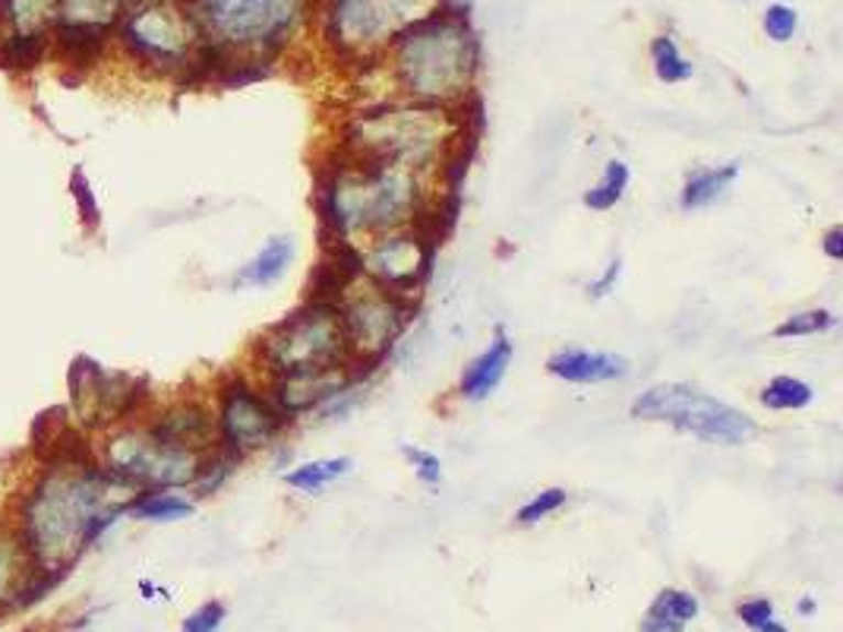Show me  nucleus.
Returning a JSON list of instances; mask_svg holds the SVG:
<instances>
[{
    "label": "nucleus",
    "mask_w": 843,
    "mask_h": 632,
    "mask_svg": "<svg viewBox=\"0 0 843 632\" xmlns=\"http://www.w3.org/2000/svg\"><path fill=\"white\" fill-rule=\"evenodd\" d=\"M136 493V487L98 459L42 468L35 484L23 493L17 535L42 569L67 576L83 551L121 519Z\"/></svg>",
    "instance_id": "nucleus-1"
},
{
    "label": "nucleus",
    "mask_w": 843,
    "mask_h": 632,
    "mask_svg": "<svg viewBox=\"0 0 843 632\" xmlns=\"http://www.w3.org/2000/svg\"><path fill=\"white\" fill-rule=\"evenodd\" d=\"M316 209L336 241L354 243V235L370 241L427 219L430 190L424 171L338 152L336 165L319 174Z\"/></svg>",
    "instance_id": "nucleus-2"
},
{
    "label": "nucleus",
    "mask_w": 843,
    "mask_h": 632,
    "mask_svg": "<svg viewBox=\"0 0 843 632\" xmlns=\"http://www.w3.org/2000/svg\"><path fill=\"white\" fill-rule=\"evenodd\" d=\"M398 86L424 105H464L474 96L481 45L458 10L436 7L392 42Z\"/></svg>",
    "instance_id": "nucleus-3"
},
{
    "label": "nucleus",
    "mask_w": 843,
    "mask_h": 632,
    "mask_svg": "<svg viewBox=\"0 0 843 632\" xmlns=\"http://www.w3.org/2000/svg\"><path fill=\"white\" fill-rule=\"evenodd\" d=\"M464 137L468 130L461 127V118L452 115V108L414 101L358 115L344 130L341 152L427 174L442 168L449 152Z\"/></svg>",
    "instance_id": "nucleus-4"
},
{
    "label": "nucleus",
    "mask_w": 843,
    "mask_h": 632,
    "mask_svg": "<svg viewBox=\"0 0 843 632\" xmlns=\"http://www.w3.org/2000/svg\"><path fill=\"white\" fill-rule=\"evenodd\" d=\"M256 358L269 380L354 364L338 307L316 301H307L300 310L263 333L256 341Z\"/></svg>",
    "instance_id": "nucleus-5"
},
{
    "label": "nucleus",
    "mask_w": 843,
    "mask_h": 632,
    "mask_svg": "<svg viewBox=\"0 0 843 632\" xmlns=\"http://www.w3.org/2000/svg\"><path fill=\"white\" fill-rule=\"evenodd\" d=\"M202 39L250 61H272L288 48L304 0H184Z\"/></svg>",
    "instance_id": "nucleus-6"
},
{
    "label": "nucleus",
    "mask_w": 843,
    "mask_h": 632,
    "mask_svg": "<svg viewBox=\"0 0 843 632\" xmlns=\"http://www.w3.org/2000/svg\"><path fill=\"white\" fill-rule=\"evenodd\" d=\"M118 32L127 51L158 74H184L202 32L184 0H123Z\"/></svg>",
    "instance_id": "nucleus-7"
},
{
    "label": "nucleus",
    "mask_w": 843,
    "mask_h": 632,
    "mask_svg": "<svg viewBox=\"0 0 843 632\" xmlns=\"http://www.w3.org/2000/svg\"><path fill=\"white\" fill-rule=\"evenodd\" d=\"M632 417L674 424L704 443H723V446H740L758 434V424L746 412H740L689 383L650 386L632 402Z\"/></svg>",
    "instance_id": "nucleus-8"
},
{
    "label": "nucleus",
    "mask_w": 843,
    "mask_h": 632,
    "mask_svg": "<svg viewBox=\"0 0 843 632\" xmlns=\"http://www.w3.org/2000/svg\"><path fill=\"white\" fill-rule=\"evenodd\" d=\"M206 456L165 446L143 424H121L108 434L98 462L136 490H177L196 484Z\"/></svg>",
    "instance_id": "nucleus-9"
},
{
    "label": "nucleus",
    "mask_w": 843,
    "mask_h": 632,
    "mask_svg": "<svg viewBox=\"0 0 843 632\" xmlns=\"http://www.w3.org/2000/svg\"><path fill=\"white\" fill-rule=\"evenodd\" d=\"M434 10V0H332L326 39L341 54L370 57Z\"/></svg>",
    "instance_id": "nucleus-10"
},
{
    "label": "nucleus",
    "mask_w": 843,
    "mask_h": 632,
    "mask_svg": "<svg viewBox=\"0 0 843 632\" xmlns=\"http://www.w3.org/2000/svg\"><path fill=\"white\" fill-rule=\"evenodd\" d=\"M70 417L89 431H108L130 424V417L143 408L145 383L127 373H111L92 358L79 355L70 364Z\"/></svg>",
    "instance_id": "nucleus-11"
},
{
    "label": "nucleus",
    "mask_w": 843,
    "mask_h": 632,
    "mask_svg": "<svg viewBox=\"0 0 843 632\" xmlns=\"http://www.w3.org/2000/svg\"><path fill=\"white\" fill-rule=\"evenodd\" d=\"M294 417L282 412L272 395L256 386H250L241 377H231L221 383L216 402V427L218 446L231 453L234 459L250 456L256 449H265Z\"/></svg>",
    "instance_id": "nucleus-12"
},
{
    "label": "nucleus",
    "mask_w": 843,
    "mask_h": 632,
    "mask_svg": "<svg viewBox=\"0 0 843 632\" xmlns=\"http://www.w3.org/2000/svg\"><path fill=\"white\" fill-rule=\"evenodd\" d=\"M336 307L344 323V336L351 345L354 364L383 358L398 341V336L408 329L410 314H414V301L386 292L373 282L363 292H354V285H351L338 297Z\"/></svg>",
    "instance_id": "nucleus-13"
},
{
    "label": "nucleus",
    "mask_w": 843,
    "mask_h": 632,
    "mask_svg": "<svg viewBox=\"0 0 843 632\" xmlns=\"http://www.w3.org/2000/svg\"><path fill=\"white\" fill-rule=\"evenodd\" d=\"M436 241L439 238L417 225L376 235L361 250L363 275L380 288L414 301V294L424 288V282L434 269Z\"/></svg>",
    "instance_id": "nucleus-14"
},
{
    "label": "nucleus",
    "mask_w": 843,
    "mask_h": 632,
    "mask_svg": "<svg viewBox=\"0 0 843 632\" xmlns=\"http://www.w3.org/2000/svg\"><path fill=\"white\" fill-rule=\"evenodd\" d=\"M61 573L42 569L17 529H0V608H29L61 585Z\"/></svg>",
    "instance_id": "nucleus-15"
},
{
    "label": "nucleus",
    "mask_w": 843,
    "mask_h": 632,
    "mask_svg": "<svg viewBox=\"0 0 843 632\" xmlns=\"http://www.w3.org/2000/svg\"><path fill=\"white\" fill-rule=\"evenodd\" d=\"M143 427L152 437L162 439L165 446H174V449H187V453H199V456L218 449L216 412L199 399L171 402L152 414Z\"/></svg>",
    "instance_id": "nucleus-16"
},
{
    "label": "nucleus",
    "mask_w": 843,
    "mask_h": 632,
    "mask_svg": "<svg viewBox=\"0 0 843 632\" xmlns=\"http://www.w3.org/2000/svg\"><path fill=\"white\" fill-rule=\"evenodd\" d=\"M547 370L566 380V383H613L628 377V361L610 351H581V348H566L556 351L547 361Z\"/></svg>",
    "instance_id": "nucleus-17"
},
{
    "label": "nucleus",
    "mask_w": 843,
    "mask_h": 632,
    "mask_svg": "<svg viewBox=\"0 0 843 632\" xmlns=\"http://www.w3.org/2000/svg\"><path fill=\"white\" fill-rule=\"evenodd\" d=\"M512 355H515L512 341L506 339L503 329H496V339L490 341V348L464 367L461 383H458L461 399H468V402H483L490 392H496V386H500L503 377H506L508 364H512Z\"/></svg>",
    "instance_id": "nucleus-18"
},
{
    "label": "nucleus",
    "mask_w": 843,
    "mask_h": 632,
    "mask_svg": "<svg viewBox=\"0 0 843 632\" xmlns=\"http://www.w3.org/2000/svg\"><path fill=\"white\" fill-rule=\"evenodd\" d=\"M699 617V598L682 588H664L642 620V632H682Z\"/></svg>",
    "instance_id": "nucleus-19"
},
{
    "label": "nucleus",
    "mask_w": 843,
    "mask_h": 632,
    "mask_svg": "<svg viewBox=\"0 0 843 632\" xmlns=\"http://www.w3.org/2000/svg\"><path fill=\"white\" fill-rule=\"evenodd\" d=\"M740 177V162H730V165H721V168H699L692 171L682 184V194H679V206L686 213L692 209H704L711 203H718L730 187L733 181Z\"/></svg>",
    "instance_id": "nucleus-20"
},
{
    "label": "nucleus",
    "mask_w": 843,
    "mask_h": 632,
    "mask_svg": "<svg viewBox=\"0 0 843 632\" xmlns=\"http://www.w3.org/2000/svg\"><path fill=\"white\" fill-rule=\"evenodd\" d=\"M291 260H294V243H291V238H272V241L265 243L263 250L238 272L234 285H241V288H263V285H272V282H278V279L288 272Z\"/></svg>",
    "instance_id": "nucleus-21"
},
{
    "label": "nucleus",
    "mask_w": 843,
    "mask_h": 632,
    "mask_svg": "<svg viewBox=\"0 0 843 632\" xmlns=\"http://www.w3.org/2000/svg\"><path fill=\"white\" fill-rule=\"evenodd\" d=\"M194 500H187L174 490H140L127 506L133 519H143V522H177V519L194 515Z\"/></svg>",
    "instance_id": "nucleus-22"
},
{
    "label": "nucleus",
    "mask_w": 843,
    "mask_h": 632,
    "mask_svg": "<svg viewBox=\"0 0 843 632\" xmlns=\"http://www.w3.org/2000/svg\"><path fill=\"white\" fill-rule=\"evenodd\" d=\"M61 0H0V20L13 25V32H42L51 35L57 23Z\"/></svg>",
    "instance_id": "nucleus-23"
},
{
    "label": "nucleus",
    "mask_w": 843,
    "mask_h": 632,
    "mask_svg": "<svg viewBox=\"0 0 843 632\" xmlns=\"http://www.w3.org/2000/svg\"><path fill=\"white\" fill-rule=\"evenodd\" d=\"M51 51V35L42 32H10L0 39V67L3 70H35Z\"/></svg>",
    "instance_id": "nucleus-24"
},
{
    "label": "nucleus",
    "mask_w": 843,
    "mask_h": 632,
    "mask_svg": "<svg viewBox=\"0 0 843 632\" xmlns=\"http://www.w3.org/2000/svg\"><path fill=\"white\" fill-rule=\"evenodd\" d=\"M351 459L341 456V459H319V462H307L300 468H294L291 475H285V484L294 487V490H304V493H319L322 487H329L338 478H344L351 471Z\"/></svg>",
    "instance_id": "nucleus-25"
},
{
    "label": "nucleus",
    "mask_w": 843,
    "mask_h": 632,
    "mask_svg": "<svg viewBox=\"0 0 843 632\" xmlns=\"http://www.w3.org/2000/svg\"><path fill=\"white\" fill-rule=\"evenodd\" d=\"M650 61H654V74L660 83H686L696 74V64L679 51L670 35H657L650 42Z\"/></svg>",
    "instance_id": "nucleus-26"
},
{
    "label": "nucleus",
    "mask_w": 843,
    "mask_h": 632,
    "mask_svg": "<svg viewBox=\"0 0 843 632\" xmlns=\"http://www.w3.org/2000/svg\"><path fill=\"white\" fill-rule=\"evenodd\" d=\"M626 187H628V165L626 162H620V159H613V162H606L601 181H598L588 194L581 196V203H584L588 209H594V213H606V209H613V206L623 199Z\"/></svg>",
    "instance_id": "nucleus-27"
},
{
    "label": "nucleus",
    "mask_w": 843,
    "mask_h": 632,
    "mask_svg": "<svg viewBox=\"0 0 843 632\" xmlns=\"http://www.w3.org/2000/svg\"><path fill=\"white\" fill-rule=\"evenodd\" d=\"M812 386L799 377H774L771 383L762 390V405L771 412H799L812 402Z\"/></svg>",
    "instance_id": "nucleus-28"
},
{
    "label": "nucleus",
    "mask_w": 843,
    "mask_h": 632,
    "mask_svg": "<svg viewBox=\"0 0 843 632\" xmlns=\"http://www.w3.org/2000/svg\"><path fill=\"white\" fill-rule=\"evenodd\" d=\"M828 329H834V314L824 310V307H815V310H802V314L787 316L774 329V336L777 339H802V336H819V333H828Z\"/></svg>",
    "instance_id": "nucleus-29"
},
{
    "label": "nucleus",
    "mask_w": 843,
    "mask_h": 632,
    "mask_svg": "<svg viewBox=\"0 0 843 632\" xmlns=\"http://www.w3.org/2000/svg\"><path fill=\"white\" fill-rule=\"evenodd\" d=\"M562 506H566V490H562V487H547V490L534 493L528 503L515 512V522H518V525H537L540 519L554 515V512L562 510Z\"/></svg>",
    "instance_id": "nucleus-30"
},
{
    "label": "nucleus",
    "mask_w": 843,
    "mask_h": 632,
    "mask_svg": "<svg viewBox=\"0 0 843 632\" xmlns=\"http://www.w3.org/2000/svg\"><path fill=\"white\" fill-rule=\"evenodd\" d=\"M70 194L73 199H76V213H79L83 225H86L89 231H96L98 225H101V209H98V199L96 194H92V187H89V181H86L83 168H73Z\"/></svg>",
    "instance_id": "nucleus-31"
},
{
    "label": "nucleus",
    "mask_w": 843,
    "mask_h": 632,
    "mask_svg": "<svg viewBox=\"0 0 843 632\" xmlns=\"http://www.w3.org/2000/svg\"><path fill=\"white\" fill-rule=\"evenodd\" d=\"M762 25H765V32H768L771 42H790L793 32L799 29V17H796L793 7H787V3H771V7L765 10Z\"/></svg>",
    "instance_id": "nucleus-32"
},
{
    "label": "nucleus",
    "mask_w": 843,
    "mask_h": 632,
    "mask_svg": "<svg viewBox=\"0 0 843 632\" xmlns=\"http://www.w3.org/2000/svg\"><path fill=\"white\" fill-rule=\"evenodd\" d=\"M221 623H225V604L221 601H206L202 608L194 610L184 620V630L180 632H218Z\"/></svg>",
    "instance_id": "nucleus-33"
},
{
    "label": "nucleus",
    "mask_w": 843,
    "mask_h": 632,
    "mask_svg": "<svg viewBox=\"0 0 843 632\" xmlns=\"http://www.w3.org/2000/svg\"><path fill=\"white\" fill-rule=\"evenodd\" d=\"M402 456L414 465V471H417V478H420L424 484H439V478H442V465H439V459H436L434 453L417 449V446H402Z\"/></svg>",
    "instance_id": "nucleus-34"
},
{
    "label": "nucleus",
    "mask_w": 843,
    "mask_h": 632,
    "mask_svg": "<svg viewBox=\"0 0 843 632\" xmlns=\"http://www.w3.org/2000/svg\"><path fill=\"white\" fill-rule=\"evenodd\" d=\"M736 613H740V620L746 623L748 630L762 632L774 620V604L768 598H752V601H743L736 608Z\"/></svg>",
    "instance_id": "nucleus-35"
},
{
    "label": "nucleus",
    "mask_w": 843,
    "mask_h": 632,
    "mask_svg": "<svg viewBox=\"0 0 843 632\" xmlns=\"http://www.w3.org/2000/svg\"><path fill=\"white\" fill-rule=\"evenodd\" d=\"M620 272H623V260L616 257V260H610V266L603 269L601 279L588 285V294H591V297H603V294L613 292V288H616V282H620Z\"/></svg>",
    "instance_id": "nucleus-36"
},
{
    "label": "nucleus",
    "mask_w": 843,
    "mask_h": 632,
    "mask_svg": "<svg viewBox=\"0 0 843 632\" xmlns=\"http://www.w3.org/2000/svg\"><path fill=\"white\" fill-rule=\"evenodd\" d=\"M821 250H824V257L828 260H834V263H841L843 260V228L841 225H834L828 235H824V241H821Z\"/></svg>",
    "instance_id": "nucleus-37"
},
{
    "label": "nucleus",
    "mask_w": 843,
    "mask_h": 632,
    "mask_svg": "<svg viewBox=\"0 0 843 632\" xmlns=\"http://www.w3.org/2000/svg\"><path fill=\"white\" fill-rule=\"evenodd\" d=\"M762 632H790V630H787V626H780L777 620H771V623H768V626H765Z\"/></svg>",
    "instance_id": "nucleus-38"
},
{
    "label": "nucleus",
    "mask_w": 843,
    "mask_h": 632,
    "mask_svg": "<svg viewBox=\"0 0 843 632\" xmlns=\"http://www.w3.org/2000/svg\"><path fill=\"white\" fill-rule=\"evenodd\" d=\"M799 610H802V613H812V610H815V604H812V601H809V598H806V601H802V604H799Z\"/></svg>",
    "instance_id": "nucleus-39"
},
{
    "label": "nucleus",
    "mask_w": 843,
    "mask_h": 632,
    "mask_svg": "<svg viewBox=\"0 0 843 632\" xmlns=\"http://www.w3.org/2000/svg\"><path fill=\"white\" fill-rule=\"evenodd\" d=\"M0 23H3V20H0Z\"/></svg>",
    "instance_id": "nucleus-40"
}]
</instances>
